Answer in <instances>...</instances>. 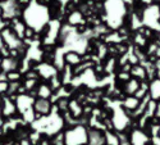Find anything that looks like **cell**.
<instances>
[{"label":"cell","mask_w":160,"mask_h":145,"mask_svg":"<svg viewBox=\"0 0 160 145\" xmlns=\"http://www.w3.org/2000/svg\"><path fill=\"white\" fill-rule=\"evenodd\" d=\"M94 2H96V3H101V2H104V0H94Z\"/></svg>","instance_id":"2"},{"label":"cell","mask_w":160,"mask_h":145,"mask_svg":"<svg viewBox=\"0 0 160 145\" xmlns=\"http://www.w3.org/2000/svg\"><path fill=\"white\" fill-rule=\"evenodd\" d=\"M67 60H68L69 63H79V55L77 54V53H68L67 54Z\"/></svg>","instance_id":"1"}]
</instances>
